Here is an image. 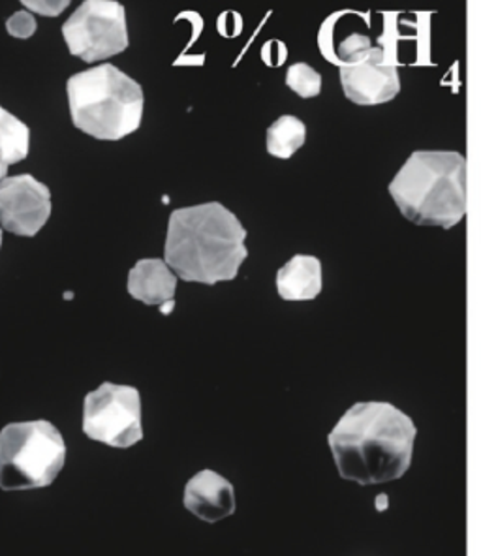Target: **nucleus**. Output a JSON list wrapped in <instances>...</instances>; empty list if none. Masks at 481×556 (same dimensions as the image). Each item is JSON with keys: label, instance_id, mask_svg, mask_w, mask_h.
<instances>
[{"label": "nucleus", "instance_id": "423d86ee", "mask_svg": "<svg viewBox=\"0 0 481 556\" xmlns=\"http://www.w3.org/2000/svg\"><path fill=\"white\" fill-rule=\"evenodd\" d=\"M84 432L110 447H132L143 440L140 391L132 386L104 382L85 396Z\"/></svg>", "mask_w": 481, "mask_h": 556}, {"label": "nucleus", "instance_id": "ddd939ff", "mask_svg": "<svg viewBox=\"0 0 481 556\" xmlns=\"http://www.w3.org/2000/svg\"><path fill=\"white\" fill-rule=\"evenodd\" d=\"M318 46H320L321 55L339 68L363 63L375 48L372 38L367 33L349 30L346 35H342L341 30L337 28L333 17H328L321 25Z\"/></svg>", "mask_w": 481, "mask_h": 556}, {"label": "nucleus", "instance_id": "9b49d317", "mask_svg": "<svg viewBox=\"0 0 481 556\" xmlns=\"http://www.w3.org/2000/svg\"><path fill=\"white\" fill-rule=\"evenodd\" d=\"M134 300L145 305L164 306L172 303L177 290V275L159 257H145L134 265L126 282Z\"/></svg>", "mask_w": 481, "mask_h": 556}, {"label": "nucleus", "instance_id": "aec40b11", "mask_svg": "<svg viewBox=\"0 0 481 556\" xmlns=\"http://www.w3.org/2000/svg\"><path fill=\"white\" fill-rule=\"evenodd\" d=\"M0 247H2V228H0Z\"/></svg>", "mask_w": 481, "mask_h": 556}, {"label": "nucleus", "instance_id": "6e6552de", "mask_svg": "<svg viewBox=\"0 0 481 556\" xmlns=\"http://www.w3.org/2000/svg\"><path fill=\"white\" fill-rule=\"evenodd\" d=\"M51 192L33 175L0 181V226L20 237H35L51 216Z\"/></svg>", "mask_w": 481, "mask_h": 556}, {"label": "nucleus", "instance_id": "7ed1b4c3", "mask_svg": "<svg viewBox=\"0 0 481 556\" xmlns=\"http://www.w3.org/2000/svg\"><path fill=\"white\" fill-rule=\"evenodd\" d=\"M388 192L408 223L452 230L467 216V159L457 151H414Z\"/></svg>", "mask_w": 481, "mask_h": 556}, {"label": "nucleus", "instance_id": "f257e3e1", "mask_svg": "<svg viewBox=\"0 0 481 556\" xmlns=\"http://www.w3.org/2000/svg\"><path fill=\"white\" fill-rule=\"evenodd\" d=\"M416 434L418 429L405 412L391 403L369 401L342 414L328 444L342 480L382 485L408 472Z\"/></svg>", "mask_w": 481, "mask_h": 556}, {"label": "nucleus", "instance_id": "9d476101", "mask_svg": "<svg viewBox=\"0 0 481 556\" xmlns=\"http://www.w3.org/2000/svg\"><path fill=\"white\" fill-rule=\"evenodd\" d=\"M182 506L202 521H223L236 514V489L215 470H202L185 485Z\"/></svg>", "mask_w": 481, "mask_h": 556}, {"label": "nucleus", "instance_id": "dca6fc26", "mask_svg": "<svg viewBox=\"0 0 481 556\" xmlns=\"http://www.w3.org/2000/svg\"><path fill=\"white\" fill-rule=\"evenodd\" d=\"M288 89H292L303 100L316 98L321 92L320 72L307 63H295L287 72Z\"/></svg>", "mask_w": 481, "mask_h": 556}, {"label": "nucleus", "instance_id": "2eb2a0df", "mask_svg": "<svg viewBox=\"0 0 481 556\" xmlns=\"http://www.w3.org/2000/svg\"><path fill=\"white\" fill-rule=\"evenodd\" d=\"M305 139H307L305 123L295 115H282L267 128L265 147H267V153L275 159L290 161L293 154L305 146Z\"/></svg>", "mask_w": 481, "mask_h": 556}, {"label": "nucleus", "instance_id": "4468645a", "mask_svg": "<svg viewBox=\"0 0 481 556\" xmlns=\"http://www.w3.org/2000/svg\"><path fill=\"white\" fill-rule=\"evenodd\" d=\"M28 146V126L0 105V181L7 179L8 167L27 159Z\"/></svg>", "mask_w": 481, "mask_h": 556}, {"label": "nucleus", "instance_id": "a211bd4d", "mask_svg": "<svg viewBox=\"0 0 481 556\" xmlns=\"http://www.w3.org/2000/svg\"><path fill=\"white\" fill-rule=\"evenodd\" d=\"M23 7L28 8L30 12H36V14L48 15V17H55V15L63 14L64 8L71 7V2L68 0H61V2H53V0H48V2H35V0H23Z\"/></svg>", "mask_w": 481, "mask_h": 556}, {"label": "nucleus", "instance_id": "f03ea898", "mask_svg": "<svg viewBox=\"0 0 481 556\" xmlns=\"http://www.w3.org/2000/svg\"><path fill=\"white\" fill-rule=\"evenodd\" d=\"M246 230L223 203L175 208L169 215L164 262L185 282L213 286L238 277L249 256Z\"/></svg>", "mask_w": 481, "mask_h": 556}, {"label": "nucleus", "instance_id": "f8f14e48", "mask_svg": "<svg viewBox=\"0 0 481 556\" xmlns=\"http://www.w3.org/2000/svg\"><path fill=\"white\" fill-rule=\"evenodd\" d=\"M277 292L284 301H313L321 293V262L316 256L295 254L277 271Z\"/></svg>", "mask_w": 481, "mask_h": 556}, {"label": "nucleus", "instance_id": "20e7f679", "mask_svg": "<svg viewBox=\"0 0 481 556\" xmlns=\"http://www.w3.org/2000/svg\"><path fill=\"white\" fill-rule=\"evenodd\" d=\"M72 123L77 130L104 141L136 132L143 118L141 85L113 64H100L66 81Z\"/></svg>", "mask_w": 481, "mask_h": 556}, {"label": "nucleus", "instance_id": "1a4fd4ad", "mask_svg": "<svg viewBox=\"0 0 481 556\" xmlns=\"http://www.w3.org/2000/svg\"><path fill=\"white\" fill-rule=\"evenodd\" d=\"M339 74L342 92L352 104H388L401 92L398 70L385 63V51L380 46H375L363 63L344 66Z\"/></svg>", "mask_w": 481, "mask_h": 556}, {"label": "nucleus", "instance_id": "0eeeda50", "mask_svg": "<svg viewBox=\"0 0 481 556\" xmlns=\"http://www.w3.org/2000/svg\"><path fill=\"white\" fill-rule=\"evenodd\" d=\"M63 36L72 55L85 63L119 55L130 43L125 8L115 0H85L64 23Z\"/></svg>", "mask_w": 481, "mask_h": 556}, {"label": "nucleus", "instance_id": "f3484780", "mask_svg": "<svg viewBox=\"0 0 481 556\" xmlns=\"http://www.w3.org/2000/svg\"><path fill=\"white\" fill-rule=\"evenodd\" d=\"M38 23H36L33 14H28L25 10L15 12L7 22L8 35L14 36L17 40H28L30 36L35 35Z\"/></svg>", "mask_w": 481, "mask_h": 556}, {"label": "nucleus", "instance_id": "6ab92c4d", "mask_svg": "<svg viewBox=\"0 0 481 556\" xmlns=\"http://www.w3.org/2000/svg\"><path fill=\"white\" fill-rule=\"evenodd\" d=\"M287 55L288 53H264V51H262V59H264V63L269 64V66H279V64L284 63Z\"/></svg>", "mask_w": 481, "mask_h": 556}, {"label": "nucleus", "instance_id": "39448f33", "mask_svg": "<svg viewBox=\"0 0 481 556\" xmlns=\"http://www.w3.org/2000/svg\"><path fill=\"white\" fill-rule=\"evenodd\" d=\"M66 463V442L46 419L10 424L0 431V489L30 491L56 480Z\"/></svg>", "mask_w": 481, "mask_h": 556}]
</instances>
